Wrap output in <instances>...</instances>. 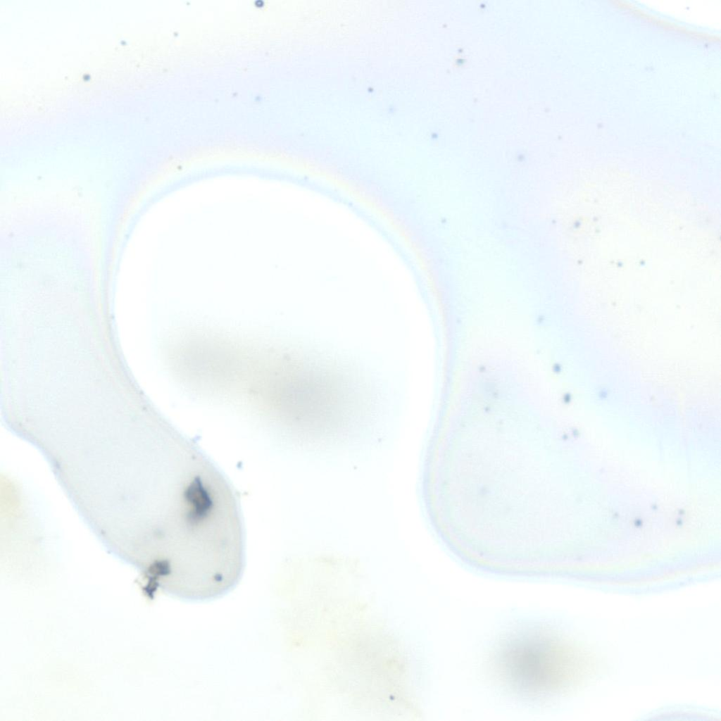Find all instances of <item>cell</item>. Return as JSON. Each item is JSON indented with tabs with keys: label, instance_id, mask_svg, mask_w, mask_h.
I'll use <instances>...</instances> for the list:
<instances>
[{
	"label": "cell",
	"instance_id": "cell-1",
	"mask_svg": "<svg viewBox=\"0 0 721 721\" xmlns=\"http://www.w3.org/2000/svg\"><path fill=\"white\" fill-rule=\"evenodd\" d=\"M583 660L575 648L543 626L523 627L500 647L499 675L516 693L546 698L579 676Z\"/></svg>",
	"mask_w": 721,
	"mask_h": 721
}]
</instances>
